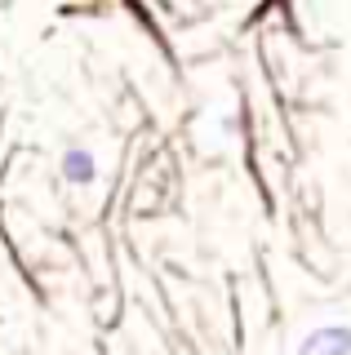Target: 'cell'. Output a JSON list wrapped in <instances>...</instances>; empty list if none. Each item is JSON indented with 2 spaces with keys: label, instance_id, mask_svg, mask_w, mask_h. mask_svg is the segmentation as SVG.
<instances>
[{
  "label": "cell",
  "instance_id": "cell-1",
  "mask_svg": "<svg viewBox=\"0 0 351 355\" xmlns=\"http://www.w3.org/2000/svg\"><path fill=\"white\" fill-rule=\"evenodd\" d=\"M293 355H351V324H320L298 342Z\"/></svg>",
  "mask_w": 351,
  "mask_h": 355
},
{
  "label": "cell",
  "instance_id": "cell-2",
  "mask_svg": "<svg viewBox=\"0 0 351 355\" xmlns=\"http://www.w3.org/2000/svg\"><path fill=\"white\" fill-rule=\"evenodd\" d=\"M58 173L67 187H94L98 182V155L89 147H67L58 160Z\"/></svg>",
  "mask_w": 351,
  "mask_h": 355
}]
</instances>
